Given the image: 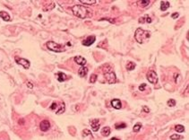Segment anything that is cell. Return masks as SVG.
I'll list each match as a JSON object with an SVG mask.
<instances>
[{"instance_id": "1", "label": "cell", "mask_w": 189, "mask_h": 140, "mask_svg": "<svg viewBox=\"0 0 189 140\" xmlns=\"http://www.w3.org/2000/svg\"><path fill=\"white\" fill-rule=\"evenodd\" d=\"M74 15L77 16L78 18L84 19V18H90L92 16V12L91 9L83 6L81 5H75L71 8Z\"/></svg>"}, {"instance_id": "2", "label": "cell", "mask_w": 189, "mask_h": 140, "mask_svg": "<svg viewBox=\"0 0 189 140\" xmlns=\"http://www.w3.org/2000/svg\"><path fill=\"white\" fill-rule=\"evenodd\" d=\"M151 36L150 32L148 31H145L142 28H137L134 32V39L140 44H143L145 41H147L149 40Z\"/></svg>"}, {"instance_id": "3", "label": "cell", "mask_w": 189, "mask_h": 140, "mask_svg": "<svg viewBox=\"0 0 189 140\" xmlns=\"http://www.w3.org/2000/svg\"><path fill=\"white\" fill-rule=\"evenodd\" d=\"M47 48L49 50L54 52H63L65 51V48L60 44H57V43L54 42V41H50L47 42Z\"/></svg>"}, {"instance_id": "4", "label": "cell", "mask_w": 189, "mask_h": 140, "mask_svg": "<svg viewBox=\"0 0 189 140\" xmlns=\"http://www.w3.org/2000/svg\"><path fill=\"white\" fill-rule=\"evenodd\" d=\"M104 74H105V78L108 81V83H114L117 81V77H116V74L113 71H111L110 68L107 70H104Z\"/></svg>"}, {"instance_id": "5", "label": "cell", "mask_w": 189, "mask_h": 140, "mask_svg": "<svg viewBox=\"0 0 189 140\" xmlns=\"http://www.w3.org/2000/svg\"><path fill=\"white\" fill-rule=\"evenodd\" d=\"M15 61H16V63H17L18 65H21V66H23L25 69H28V68H30V65H31L30 61L27 60V59H23V58L15 57Z\"/></svg>"}, {"instance_id": "6", "label": "cell", "mask_w": 189, "mask_h": 140, "mask_svg": "<svg viewBox=\"0 0 189 140\" xmlns=\"http://www.w3.org/2000/svg\"><path fill=\"white\" fill-rule=\"evenodd\" d=\"M147 79H148V81L150 82V83H157L158 82V76L157 74H156V72H154V71H150V72L147 74Z\"/></svg>"}, {"instance_id": "7", "label": "cell", "mask_w": 189, "mask_h": 140, "mask_svg": "<svg viewBox=\"0 0 189 140\" xmlns=\"http://www.w3.org/2000/svg\"><path fill=\"white\" fill-rule=\"evenodd\" d=\"M39 128H41V131L46 132L48 131L50 128V123L48 120H42L39 124Z\"/></svg>"}, {"instance_id": "8", "label": "cell", "mask_w": 189, "mask_h": 140, "mask_svg": "<svg viewBox=\"0 0 189 140\" xmlns=\"http://www.w3.org/2000/svg\"><path fill=\"white\" fill-rule=\"evenodd\" d=\"M95 40H96L95 36H89V37H87L86 39L83 41V45H84V46H86V47H89L95 42Z\"/></svg>"}, {"instance_id": "9", "label": "cell", "mask_w": 189, "mask_h": 140, "mask_svg": "<svg viewBox=\"0 0 189 140\" xmlns=\"http://www.w3.org/2000/svg\"><path fill=\"white\" fill-rule=\"evenodd\" d=\"M74 62H75L76 64L80 65V66H82V67L84 66V65L86 64V62H87L86 59H85L83 57H81V56H76V57H74Z\"/></svg>"}, {"instance_id": "10", "label": "cell", "mask_w": 189, "mask_h": 140, "mask_svg": "<svg viewBox=\"0 0 189 140\" xmlns=\"http://www.w3.org/2000/svg\"><path fill=\"white\" fill-rule=\"evenodd\" d=\"M111 106L113 107V108L117 109V110H119V109L122 108V102H121L120 100L114 99L111 101Z\"/></svg>"}, {"instance_id": "11", "label": "cell", "mask_w": 189, "mask_h": 140, "mask_svg": "<svg viewBox=\"0 0 189 140\" xmlns=\"http://www.w3.org/2000/svg\"><path fill=\"white\" fill-rule=\"evenodd\" d=\"M91 125H92V128L93 131H98L100 128V120L98 119H94L92 120L91 122Z\"/></svg>"}, {"instance_id": "12", "label": "cell", "mask_w": 189, "mask_h": 140, "mask_svg": "<svg viewBox=\"0 0 189 140\" xmlns=\"http://www.w3.org/2000/svg\"><path fill=\"white\" fill-rule=\"evenodd\" d=\"M88 74V68H85V67H82L78 70V74H79L81 77H85L86 74Z\"/></svg>"}, {"instance_id": "13", "label": "cell", "mask_w": 189, "mask_h": 140, "mask_svg": "<svg viewBox=\"0 0 189 140\" xmlns=\"http://www.w3.org/2000/svg\"><path fill=\"white\" fill-rule=\"evenodd\" d=\"M0 18H2L4 21H6V22L11 20L10 15H9L6 12H5V11H1V12H0Z\"/></svg>"}, {"instance_id": "14", "label": "cell", "mask_w": 189, "mask_h": 140, "mask_svg": "<svg viewBox=\"0 0 189 140\" xmlns=\"http://www.w3.org/2000/svg\"><path fill=\"white\" fill-rule=\"evenodd\" d=\"M170 6V2H168V1H162L161 3V11H166Z\"/></svg>"}, {"instance_id": "15", "label": "cell", "mask_w": 189, "mask_h": 140, "mask_svg": "<svg viewBox=\"0 0 189 140\" xmlns=\"http://www.w3.org/2000/svg\"><path fill=\"white\" fill-rule=\"evenodd\" d=\"M101 133H102V136H104V137H108L110 135V128L108 127H105L101 130Z\"/></svg>"}, {"instance_id": "16", "label": "cell", "mask_w": 189, "mask_h": 140, "mask_svg": "<svg viewBox=\"0 0 189 140\" xmlns=\"http://www.w3.org/2000/svg\"><path fill=\"white\" fill-rule=\"evenodd\" d=\"M57 80H58L59 82H63V81H65V80L66 79V76H65L64 73H61V72L57 73Z\"/></svg>"}, {"instance_id": "17", "label": "cell", "mask_w": 189, "mask_h": 140, "mask_svg": "<svg viewBox=\"0 0 189 140\" xmlns=\"http://www.w3.org/2000/svg\"><path fill=\"white\" fill-rule=\"evenodd\" d=\"M80 3L91 5H95L97 3V1L96 0H80Z\"/></svg>"}, {"instance_id": "18", "label": "cell", "mask_w": 189, "mask_h": 140, "mask_svg": "<svg viewBox=\"0 0 189 140\" xmlns=\"http://www.w3.org/2000/svg\"><path fill=\"white\" fill-rule=\"evenodd\" d=\"M151 3L150 0H142V1H138V4H139L140 6L142 7H145L147 5H149V4Z\"/></svg>"}, {"instance_id": "19", "label": "cell", "mask_w": 189, "mask_h": 140, "mask_svg": "<svg viewBox=\"0 0 189 140\" xmlns=\"http://www.w3.org/2000/svg\"><path fill=\"white\" fill-rule=\"evenodd\" d=\"M175 130L177 133H183L185 131V127L182 126V125H177L175 127Z\"/></svg>"}, {"instance_id": "20", "label": "cell", "mask_w": 189, "mask_h": 140, "mask_svg": "<svg viewBox=\"0 0 189 140\" xmlns=\"http://www.w3.org/2000/svg\"><path fill=\"white\" fill-rule=\"evenodd\" d=\"M134 68H135V64H134V62H132V61H129V62L127 63V65H126L127 70L132 71V70L134 69Z\"/></svg>"}, {"instance_id": "21", "label": "cell", "mask_w": 189, "mask_h": 140, "mask_svg": "<svg viewBox=\"0 0 189 140\" xmlns=\"http://www.w3.org/2000/svg\"><path fill=\"white\" fill-rule=\"evenodd\" d=\"M144 22H146V23H152V19L148 15H145L144 17H143L142 19L139 20V23H144Z\"/></svg>"}, {"instance_id": "22", "label": "cell", "mask_w": 189, "mask_h": 140, "mask_svg": "<svg viewBox=\"0 0 189 140\" xmlns=\"http://www.w3.org/2000/svg\"><path fill=\"white\" fill-rule=\"evenodd\" d=\"M65 103H64V102L60 103V108H59V109H58V110H57V114H61V113H63V112L65 111Z\"/></svg>"}, {"instance_id": "23", "label": "cell", "mask_w": 189, "mask_h": 140, "mask_svg": "<svg viewBox=\"0 0 189 140\" xmlns=\"http://www.w3.org/2000/svg\"><path fill=\"white\" fill-rule=\"evenodd\" d=\"M141 128H142L141 123H137V124L134 125V128H133V129H134V132H139L140 129H141Z\"/></svg>"}, {"instance_id": "24", "label": "cell", "mask_w": 189, "mask_h": 140, "mask_svg": "<svg viewBox=\"0 0 189 140\" xmlns=\"http://www.w3.org/2000/svg\"><path fill=\"white\" fill-rule=\"evenodd\" d=\"M97 78H98V76L96 74H92V76H91V77H90V82L92 83H94L96 82V80H97Z\"/></svg>"}, {"instance_id": "25", "label": "cell", "mask_w": 189, "mask_h": 140, "mask_svg": "<svg viewBox=\"0 0 189 140\" xmlns=\"http://www.w3.org/2000/svg\"><path fill=\"white\" fill-rule=\"evenodd\" d=\"M115 128L117 129H120V128H126V123H121V124H116L115 125Z\"/></svg>"}, {"instance_id": "26", "label": "cell", "mask_w": 189, "mask_h": 140, "mask_svg": "<svg viewBox=\"0 0 189 140\" xmlns=\"http://www.w3.org/2000/svg\"><path fill=\"white\" fill-rule=\"evenodd\" d=\"M167 103H168V105L170 107H174L176 105V101H175V100H173V99H170V100H168Z\"/></svg>"}, {"instance_id": "27", "label": "cell", "mask_w": 189, "mask_h": 140, "mask_svg": "<svg viewBox=\"0 0 189 140\" xmlns=\"http://www.w3.org/2000/svg\"><path fill=\"white\" fill-rule=\"evenodd\" d=\"M182 138V137L179 135H177V134H174V135H172L171 137H170V139L171 140H177V139H180Z\"/></svg>"}, {"instance_id": "28", "label": "cell", "mask_w": 189, "mask_h": 140, "mask_svg": "<svg viewBox=\"0 0 189 140\" xmlns=\"http://www.w3.org/2000/svg\"><path fill=\"white\" fill-rule=\"evenodd\" d=\"M91 131L90 130H88V129H84L83 130V137H86V136H89V135H91Z\"/></svg>"}, {"instance_id": "29", "label": "cell", "mask_w": 189, "mask_h": 140, "mask_svg": "<svg viewBox=\"0 0 189 140\" xmlns=\"http://www.w3.org/2000/svg\"><path fill=\"white\" fill-rule=\"evenodd\" d=\"M145 87H146V85H145V83H143V85H141L139 86V90L141 91V92H143V91L145 90Z\"/></svg>"}, {"instance_id": "30", "label": "cell", "mask_w": 189, "mask_h": 140, "mask_svg": "<svg viewBox=\"0 0 189 140\" xmlns=\"http://www.w3.org/2000/svg\"><path fill=\"white\" fill-rule=\"evenodd\" d=\"M56 108H57V103H56V102L52 103V105L50 106V109H51V110H55Z\"/></svg>"}, {"instance_id": "31", "label": "cell", "mask_w": 189, "mask_h": 140, "mask_svg": "<svg viewBox=\"0 0 189 140\" xmlns=\"http://www.w3.org/2000/svg\"><path fill=\"white\" fill-rule=\"evenodd\" d=\"M143 111L146 112V113H149V112H150V110H149V109L147 108L146 106H143Z\"/></svg>"}, {"instance_id": "32", "label": "cell", "mask_w": 189, "mask_h": 140, "mask_svg": "<svg viewBox=\"0 0 189 140\" xmlns=\"http://www.w3.org/2000/svg\"><path fill=\"white\" fill-rule=\"evenodd\" d=\"M171 17L173 18V19H176V18L178 17V14H177V13H174V14H172Z\"/></svg>"}, {"instance_id": "33", "label": "cell", "mask_w": 189, "mask_h": 140, "mask_svg": "<svg viewBox=\"0 0 189 140\" xmlns=\"http://www.w3.org/2000/svg\"><path fill=\"white\" fill-rule=\"evenodd\" d=\"M27 86H28L30 89H32V88H33V85H32V83H31V82H28V83H27Z\"/></svg>"}, {"instance_id": "34", "label": "cell", "mask_w": 189, "mask_h": 140, "mask_svg": "<svg viewBox=\"0 0 189 140\" xmlns=\"http://www.w3.org/2000/svg\"><path fill=\"white\" fill-rule=\"evenodd\" d=\"M110 140H117V137H112V138H110Z\"/></svg>"}]
</instances>
